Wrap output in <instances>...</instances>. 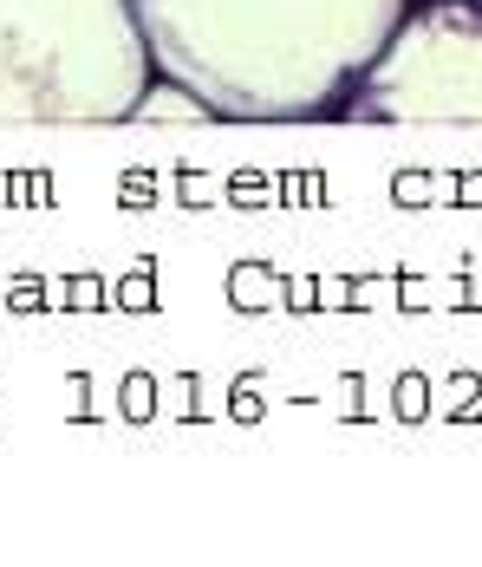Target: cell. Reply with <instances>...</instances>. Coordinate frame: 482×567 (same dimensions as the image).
<instances>
[{
    "instance_id": "obj_3",
    "label": "cell",
    "mask_w": 482,
    "mask_h": 567,
    "mask_svg": "<svg viewBox=\"0 0 482 567\" xmlns=\"http://www.w3.org/2000/svg\"><path fill=\"white\" fill-rule=\"evenodd\" d=\"M339 112L352 124H482V0L404 7Z\"/></svg>"
},
{
    "instance_id": "obj_4",
    "label": "cell",
    "mask_w": 482,
    "mask_h": 567,
    "mask_svg": "<svg viewBox=\"0 0 482 567\" xmlns=\"http://www.w3.org/2000/svg\"><path fill=\"white\" fill-rule=\"evenodd\" d=\"M209 105L189 92V85H176V79H157V85H144L137 92V105L124 124H209Z\"/></svg>"
},
{
    "instance_id": "obj_2",
    "label": "cell",
    "mask_w": 482,
    "mask_h": 567,
    "mask_svg": "<svg viewBox=\"0 0 482 567\" xmlns=\"http://www.w3.org/2000/svg\"><path fill=\"white\" fill-rule=\"evenodd\" d=\"M151 85L131 0H0V124H124Z\"/></svg>"
},
{
    "instance_id": "obj_1",
    "label": "cell",
    "mask_w": 482,
    "mask_h": 567,
    "mask_svg": "<svg viewBox=\"0 0 482 567\" xmlns=\"http://www.w3.org/2000/svg\"><path fill=\"white\" fill-rule=\"evenodd\" d=\"M404 7L411 0H131L151 72L235 124L339 112Z\"/></svg>"
}]
</instances>
